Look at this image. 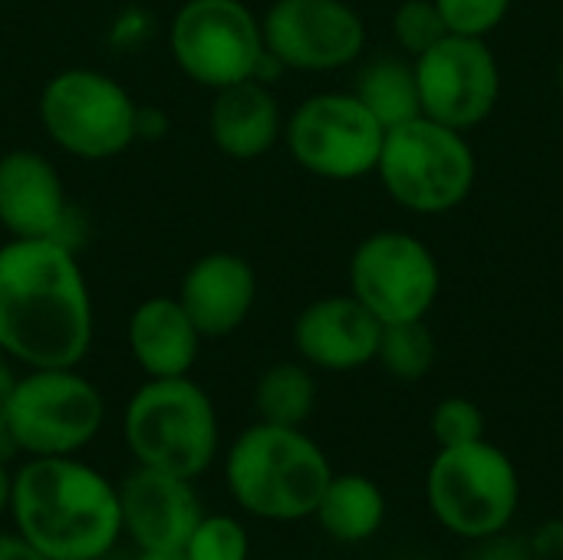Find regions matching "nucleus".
Segmentation results:
<instances>
[{
	"instance_id": "obj_6",
	"label": "nucleus",
	"mask_w": 563,
	"mask_h": 560,
	"mask_svg": "<svg viewBox=\"0 0 563 560\" xmlns=\"http://www.w3.org/2000/svg\"><path fill=\"white\" fill-rule=\"evenodd\" d=\"M376 175L399 208L412 215H449L468 201L478 158L465 132L416 116L386 129Z\"/></svg>"
},
{
	"instance_id": "obj_5",
	"label": "nucleus",
	"mask_w": 563,
	"mask_h": 560,
	"mask_svg": "<svg viewBox=\"0 0 563 560\" xmlns=\"http://www.w3.org/2000/svg\"><path fill=\"white\" fill-rule=\"evenodd\" d=\"M122 439L142 469L198 479L218 452V413L188 376L148 380L125 406Z\"/></svg>"
},
{
	"instance_id": "obj_29",
	"label": "nucleus",
	"mask_w": 563,
	"mask_h": 560,
	"mask_svg": "<svg viewBox=\"0 0 563 560\" xmlns=\"http://www.w3.org/2000/svg\"><path fill=\"white\" fill-rule=\"evenodd\" d=\"M13 386H16V376L7 370V363H0V442H10V399H13Z\"/></svg>"
},
{
	"instance_id": "obj_11",
	"label": "nucleus",
	"mask_w": 563,
	"mask_h": 560,
	"mask_svg": "<svg viewBox=\"0 0 563 560\" xmlns=\"http://www.w3.org/2000/svg\"><path fill=\"white\" fill-rule=\"evenodd\" d=\"M442 290L439 257L409 231H376L350 257V294L379 320H426Z\"/></svg>"
},
{
	"instance_id": "obj_19",
	"label": "nucleus",
	"mask_w": 563,
	"mask_h": 560,
	"mask_svg": "<svg viewBox=\"0 0 563 560\" xmlns=\"http://www.w3.org/2000/svg\"><path fill=\"white\" fill-rule=\"evenodd\" d=\"M201 340L178 297H148L129 317V350L148 380L188 376Z\"/></svg>"
},
{
	"instance_id": "obj_33",
	"label": "nucleus",
	"mask_w": 563,
	"mask_h": 560,
	"mask_svg": "<svg viewBox=\"0 0 563 560\" xmlns=\"http://www.w3.org/2000/svg\"><path fill=\"white\" fill-rule=\"evenodd\" d=\"M135 560H188L185 551H139Z\"/></svg>"
},
{
	"instance_id": "obj_15",
	"label": "nucleus",
	"mask_w": 563,
	"mask_h": 560,
	"mask_svg": "<svg viewBox=\"0 0 563 560\" xmlns=\"http://www.w3.org/2000/svg\"><path fill=\"white\" fill-rule=\"evenodd\" d=\"M122 531L139 551H185L191 531L205 518L191 479L155 469H135L119 485Z\"/></svg>"
},
{
	"instance_id": "obj_24",
	"label": "nucleus",
	"mask_w": 563,
	"mask_h": 560,
	"mask_svg": "<svg viewBox=\"0 0 563 560\" xmlns=\"http://www.w3.org/2000/svg\"><path fill=\"white\" fill-rule=\"evenodd\" d=\"M449 33L435 0H402L393 13V36L396 46L416 59L419 53H426L429 46H435L442 36Z\"/></svg>"
},
{
	"instance_id": "obj_9",
	"label": "nucleus",
	"mask_w": 563,
	"mask_h": 560,
	"mask_svg": "<svg viewBox=\"0 0 563 560\" xmlns=\"http://www.w3.org/2000/svg\"><path fill=\"white\" fill-rule=\"evenodd\" d=\"M175 66L205 89L257 79L267 56L264 30L244 0H185L168 26Z\"/></svg>"
},
{
	"instance_id": "obj_34",
	"label": "nucleus",
	"mask_w": 563,
	"mask_h": 560,
	"mask_svg": "<svg viewBox=\"0 0 563 560\" xmlns=\"http://www.w3.org/2000/svg\"><path fill=\"white\" fill-rule=\"evenodd\" d=\"M561 79H563V76H561Z\"/></svg>"
},
{
	"instance_id": "obj_8",
	"label": "nucleus",
	"mask_w": 563,
	"mask_h": 560,
	"mask_svg": "<svg viewBox=\"0 0 563 560\" xmlns=\"http://www.w3.org/2000/svg\"><path fill=\"white\" fill-rule=\"evenodd\" d=\"M106 419L99 389L76 366L30 370L16 380L10 399V446L30 459L76 455L86 449Z\"/></svg>"
},
{
	"instance_id": "obj_21",
	"label": "nucleus",
	"mask_w": 563,
	"mask_h": 560,
	"mask_svg": "<svg viewBox=\"0 0 563 560\" xmlns=\"http://www.w3.org/2000/svg\"><path fill=\"white\" fill-rule=\"evenodd\" d=\"M353 96L379 119L383 129H393V125H402V122L422 116L416 66L406 53L402 56L386 53V56L369 59L356 73Z\"/></svg>"
},
{
	"instance_id": "obj_2",
	"label": "nucleus",
	"mask_w": 563,
	"mask_h": 560,
	"mask_svg": "<svg viewBox=\"0 0 563 560\" xmlns=\"http://www.w3.org/2000/svg\"><path fill=\"white\" fill-rule=\"evenodd\" d=\"M10 515L46 560H102L122 535L119 488L76 455L30 459L10 482Z\"/></svg>"
},
{
	"instance_id": "obj_18",
	"label": "nucleus",
	"mask_w": 563,
	"mask_h": 560,
	"mask_svg": "<svg viewBox=\"0 0 563 560\" xmlns=\"http://www.w3.org/2000/svg\"><path fill=\"white\" fill-rule=\"evenodd\" d=\"M208 132L221 155L234 162H254L284 139V112L267 83L241 79L214 89Z\"/></svg>"
},
{
	"instance_id": "obj_28",
	"label": "nucleus",
	"mask_w": 563,
	"mask_h": 560,
	"mask_svg": "<svg viewBox=\"0 0 563 560\" xmlns=\"http://www.w3.org/2000/svg\"><path fill=\"white\" fill-rule=\"evenodd\" d=\"M531 551L538 560H563V518L544 521L534 538H531Z\"/></svg>"
},
{
	"instance_id": "obj_10",
	"label": "nucleus",
	"mask_w": 563,
	"mask_h": 560,
	"mask_svg": "<svg viewBox=\"0 0 563 560\" xmlns=\"http://www.w3.org/2000/svg\"><path fill=\"white\" fill-rule=\"evenodd\" d=\"M386 129L353 92L307 96L284 122L294 162L327 182H353L376 172Z\"/></svg>"
},
{
	"instance_id": "obj_16",
	"label": "nucleus",
	"mask_w": 563,
	"mask_h": 560,
	"mask_svg": "<svg viewBox=\"0 0 563 560\" xmlns=\"http://www.w3.org/2000/svg\"><path fill=\"white\" fill-rule=\"evenodd\" d=\"M66 188L56 165L33 149L0 155V224L10 238H63Z\"/></svg>"
},
{
	"instance_id": "obj_12",
	"label": "nucleus",
	"mask_w": 563,
	"mask_h": 560,
	"mask_svg": "<svg viewBox=\"0 0 563 560\" xmlns=\"http://www.w3.org/2000/svg\"><path fill=\"white\" fill-rule=\"evenodd\" d=\"M426 119L468 132L492 119L501 96V66L488 40L445 33L412 59Z\"/></svg>"
},
{
	"instance_id": "obj_13",
	"label": "nucleus",
	"mask_w": 563,
	"mask_h": 560,
	"mask_svg": "<svg viewBox=\"0 0 563 560\" xmlns=\"http://www.w3.org/2000/svg\"><path fill=\"white\" fill-rule=\"evenodd\" d=\"M261 30L267 53L300 73L353 66L366 50V23L350 0H274Z\"/></svg>"
},
{
	"instance_id": "obj_20",
	"label": "nucleus",
	"mask_w": 563,
	"mask_h": 560,
	"mask_svg": "<svg viewBox=\"0 0 563 560\" xmlns=\"http://www.w3.org/2000/svg\"><path fill=\"white\" fill-rule=\"evenodd\" d=\"M313 518L333 541L363 545L376 538L386 525V495L366 475H333L313 508Z\"/></svg>"
},
{
	"instance_id": "obj_30",
	"label": "nucleus",
	"mask_w": 563,
	"mask_h": 560,
	"mask_svg": "<svg viewBox=\"0 0 563 560\" xmlns=\"http://www.w3.org/2000/svg\"><path fill=\"white\" fill-rule=\"evenodd\" d=\"M0 560H46L20 535H0Z\"/></svg>"
},
{
	"instance_id": "obj_3",
	"label": "nucleus",
	"mask_w": 563,
	"mask_h": 560,
	"mask_svg": "<svg viewBox=\"0 0 563 560\" xmlns=\"http://www.w3.org/2000/svg\"><path fill=\"white\" fill-rule=\"evenodd\" d=\"M333 479L327 452L290 426L257 422L244 429L224 462L231 498L267 521L313 518V508Z\"/></svg>"
},
{
	"instance_id": "obj_25",
	"label": "nucleus",
	"mask_w": 563,
	"mask_h": 560,
	"mask_svg": "<svg viewBox=\"0 0 563 560\" xmlns=\"http://www.w3.org/2000/svg\"><path fill=\"white\" fill-rule=\"evenodd\" d=\"M247 531L238 518L205 515L185 545L188 560H247Z\"/></svg>"
},
{
	"instance_id": "obj_4",
	"label": "nucleus",
	"mask_w": 563,
	"mask_h": 560,
	"mask_svg": "<svg viewBox=\"0 0 563 560\" xmlns=\"http://www.w3.org/2000/svg\"><path fill=\"white\" fill-rule=\"evenodd\" d=\"M426 505L439 528L462 541L501 538L521 508V475L488 439L439 449L426 472Z\"/></svg>"
},
{
	"instance_id": "obj_26",
	"label": "nucleus",
	"mask_w": 563,
	"mask_h": 560,
	"mask_svg": "<svg viewBox=\"0 0 563 560\" xmlns=\"http://www.w3.org/2000/svg\"><path fill=\"white\" fill-rule=\"evenodd\" d=\"M432 439L439 449H455V446H468L485 439V413L478 403L465 399V396H445L429 419Z\"/></svg>"
},
{
	"instance_id": "obj_1",
	"label": "nucleus",
	"mask_w": 563,
	"mask_h": 560,
	"mask_svg": "<svg viewBox=\"0 0 563 560\" xmlns=\"http://www.w3.org/2000/svg\"><path fill=\"white\" fill-rule=\"evenodd\" d=\"M92 297L69 241L0 244V350L26 370L79 366L92 347Z\"/></svg>"
},
{
	"instance_id": "obj_32",
	"label": "nucleus",
	"mask_w": 563,
	"mask_h": 560,
	"mask_svg": "<svg viewBox=\"0 0 563 560\" xmlns=\"http://www.w3.org/2000/svg\"><path fill=\"white\" fill-rule=\"evenodd\" d=\"M10 482H13V475H7V469L0 465V515L10 508Z\"/></svg>"
},
{
	"instance_id": "obj_27",
	"label": "nucleus",
	"mask_w": 563,
	"mask_h": 560,
	"mask_svg": "<svg viewBox=\"0 0 563 560\" xmlns=\"http://www.w3.org/2000/svg\"><path fill=\"white\" fill-rule=\"evenodd\" d=\"M449 33L488 40L511 13L515 0H435Z\"/></svg>"
},
{
	"instance_id": "obj_22",
	"label": "nucleus",
	"mask_w": 563,
	"mask_h": 560,
	"mask_svg": "<svg viewBox=\"0 0 563 560\" xmlns=\"http://www.w3.org/2000/svg\"><path fill=\"white\" fill-rule=\"evenodd\" d=\"M254 409L261 422L303 429L317 409V380L307 363H274L254 386Z\"/></svg>"
},
{
	"instance_id": "obj_17",
	"label": "nucleus",
	"mask_w": 563,
	"mask_h": 560,
	"mask_svg": "<svg viewBox=\"0 0 563 560\" xmlns=\"http://www.w3.org/2000/svg\"><path fill=\"white\" fill-rule=\"evenodd\" d=\"M175 297L181 300L201 337H228L244 327L257 304V274L247 257L211 251L185 271Z\"/></svg>"
},
{
	"instance_id": "obj_7",
	"label": "nucleus",
	"mask_w": 563,
	"mask_h": 560,
	"mask_svg": "<svg viewBox=\"0 0 563 560\" xmlns=\"http://www.w3.org/2000/svg\"><path fill=\"white\" fill-rule=\"evenodd\" d=\"M40 125L66 155L106 162L142 135V109L119 79L73 66L46 79L40 92Z\"/></svg>"
},
{
	"instance_id": "obj_14",
	"label": "nucleus",
	"mask_w": 563,
	"mask_h": 560,
	"mask_svg": "<svg viewBox=\"0 0 563 560\" xmlns=\"http://www.w3.org/2000/svg\"><path fill=\"white\" fill-rule=\"evenodd\" d=\"M379 333L383 323L353 294H330L297 314L294 350L310 370L353 373L376 363Z\"/></svg>"
},
{
	"instance_id": "obj_31",
	"label": "nucleus",
	"mask_w": 563,
	"mask_h": 560,
	"mask_svg": "<svg viewBox=\"0 0 563 560\" xmlns=\"http://www.w3.org/2000/svg\"><path fill=\"white\" fill-rule=\"evenodd\" d=\"M478 560H538V558H534V551H531V548H515V545H508V541L492 538V541H485V551H482V558Z\"/></svg>"
},
{
	"instance_id": "obj_23",
	"label": "nucleus",
	"mask_w": 563,
	"mask_h": 560,
	"mask_svg": "<svg viewBox=\"0 0 563 560\" xmlns=\"http://www.w3.org/2000/svg\"><path fill=\"white\" fill-rule=\"evenodd\" d=\"M439 356L435 333L426 320H402V323H383L376 363L402 383H419L432 373Z\"/></svg>"
}]
</instances>
